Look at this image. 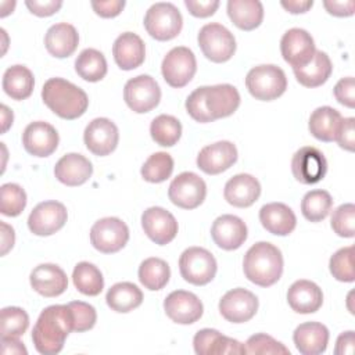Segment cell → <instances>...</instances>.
<instances>
[{"mask_svg": "<svg viewBox=\"0 0 355 355\" xmlns=\"http://www.w3.org/2000/svg\"><path fill=\"white\" fill-rule=\"evenodd\" d=\"M73 331V316L67 305L44 308L32 330V341L39 354L55 355L64 348L65 338Z\"/></svg>", "mask_w": 355, "mask_h": 355, "instance_id": "6da1fadb", "label": "cell"}, {"mask_svg": "<svg viewBox=\"0 0 355 355\" xmlns=\"http://www.w3.org/2000/svg\"><path fill=\"white\" fill-rule=\"evenodd\" d=\"M42 100L55 115L68 121L82 116L89 107L86 92L62 78H50L44 82Z\"/></svg>", "mask_w": 355, "mask_h": 355, "instance_id": "7a4b0ae2", "label": "cell"}, {"mask_svg": "<svg viewBox=\"0 0 355 355\" xmlns=\"http://www.w3.org/2000/svg\"><path fill=\"white\" fill-rule=\"evenodd\" d=\"M243 270L251 283L261 287L273 286L283 273V255L268 241L255 243L244 255Z\"/></svg>", "mask_w": 355, "mask_h": 355, "instance_id": "3957f363", "label": "cell"}, {"mask_svg": "<svg viewBox=\"0 0 355 355\" xmlns=\"http://www.w3.org/2000/svg\"><path fill=\"white\" fill-rule=\"evenodd\" d=\"M245 86L250 94L257 100L272 101L286 92L287 78L282 68L272 64H263L248 71Z\"/></svg>", "mask_w": 355, "mask_h": 355, "instance_id": "277c9868", "label": "cell"}, {"mask_svg": "<svg viewBox=\"0 0 355 355\" xmlns=\"http://www.w3.org/2000/svg\"><path fill=\"white\" fill-rule=\"evenodd\" d=\"M183 26V18L172 3H155L144 15V28L155 40L165 42L176 37Z\"/></svg>", "mask_w": 355, "mask_h": 355, "instance_id": "5b68a950", "label": "cell"}, {"mask_svg": "<svg viewBox=\"0 0 355 355\" xmlns=\"http://www.w3.org/2000/svg\"><path fill=\"white\" fill-rule=\"evenodd\" d=\"M202 54L212 62H226L236 51V39L233 33L218 22L204 25L197 36Z\"/></svg>", "mask_w": 355, "mask_h": 355, "instance_id": "8992f818", "label": "cell"}, {"mask_svg": "<svg viewBox=\"0 0 355 355\" xmlns=\"http://www.w3.org/2000/svg\"><path fill=\"white\" fill-rule=\"evenodd\" d=\"M215 257L202 247H189L179 258V270L182 277L194 284L205 286L216 275Z\"/></svg>", "mask_w": 355, "mask_h": 355, "instance_id": "52a82bcc", "label": "cell"}, {"mask_svg": "<svg viewBox=\"0 0 355 355\" xmlns=\"http://www.w3.org/2000/svg\"><path fill=\"white\" fill-rule=\"evenodd\" d=\"M128 240L129 229L126 223L115 216L101 218L90 229V243L103 254L118 252L126 245Z\"/></svg>", "mask_w": 355, "mask_h": 355, "instance_id": "ba28073f", "label": "cell"}, {"mask_svg": "<svg viewBox=\"0 0 355 355\" xmlns=\"http://www.w3.org/2000/svg\"><path fill=\"white\" fill-rule=\"evenodd\" d=\"M196 71V55L184 46H178L169 50L161 64V72L165 82L176 89L186 86L193 79Z\"/></svg>", "mask_w": 355, "mask_h": 355, "instance_id": "9c48e42d", "label": "cell"}, {"mask_svg": "<svg viewBox=\"0 0 355 355\" xmlns=\"http://www.w3.org/2000/svg\"><path fill=\"white\" fill-rule=\"evenodd\" d=\"M123 100L137 114L150 112L159 104L161 89L150 75H139L125 83Z\"/></svg>", "mask_w": 355, "mask_h": 355, "instance_id": "30bf717a", "label": "cell"}, {"mask_svg": "<svg viewBox=\"0 0 355 355\" xmlns=\"http://www.w3.org/2000/svg\"><path fill=\"white\" fill-rule=\"evenodd\" d=\"M207 196L205 182L194 172L179 173L169 184L168 197L179 208L194 209L202 204Z\"/></svg>", "mask_w": 355, "mask_h": 355, "instance_id": "8fae6325", "label": "cell"}, {"mask_svg": "<svg viewBox=\"0 0 355 355\" xmlns=\"http://www.w3.org/2000/svg\"><path fill=\"white\" fill-rule=\"evenodd\" d=\"M291 172L300 183L315 184L324 178L327 161L323 153L316 147L304 146L293 155Z\"/></svg>", "mask_w": 355, "mask_h": 355, "instance_id": "7c38bea8", "label": "cell"}, {"mask_svg": "<svg viewBox=\"0 0 355 355\" xmlns=\"http://www.w3.org/2000/svg\"><path fill=\"white\" fill-rule=\"evenodd\" d=\"M68 212L62 202L50 200L37 204L28 218V227L36 236H51L67 222Z\"/></svg>", "mask_w": 355, "mask_h": 355, "instance_id": "4fadbf2b", "label": "cell"}, {"mask_svg": "<svg viewBox=\"0 0 355 355\" xmlns=\"http://www.w3.org/2000/svg\"><path fill=\"white\" fill-rule=\"evenodd\" d=\"M280 51L284 61L294 69L309 64L316 49L312 36L305 29L291 28L282 36Z\"/></svg>", "mask_w": 355, "mask_h": 355, "instance_id": "5bb4252c", "label": "cell"}, {"mask_svg": "<svg viewBox=\"0 0 355 355\" xmlns=\"http://www.w3.org/2000/svg\"><path fill=\"white\" fill-rule=\"evenodd\" d=\"M258 311V298L254 293L237 287L229 290L219 301L220 315L232 323L251 320Z\"/></svg>", "mask_w": 355, "mask_h": 355, "instance_id": "9a60e30c", "label": "cell"}, {"mask_svg": "<svg viewBox=\"0 0 355 355\" xmlns=\"http://www.w3.org/2000/svg\"><path fill=\"white\" fill-rule=\"evenodd\" d=\"M119 140L116 125L108 118H96L85 129L83 141L90 153L98 157L111 154Z\"/></svg>", "mask_w": 355, "mask_h": 355, "instance_id": "2e32d148", "label": "cell"}, {"mask_svg": "<svg viewBox=\"0 0 355 355\" xmlns=\"http://www.w3.org/2000/svg\"><path fill=\"white\" fill-rule=\"evenodd\" d=\"M141 227L147 237L158 245L171 243L178 234L175 216L162 207H150L141 215Z\"/></svg>", "mask_w": 355, "mask_h": 355, "instance_id": "e0dca14e", "label": "cell"}, {"mask_svg": "<svg viewBox=\"0 0 355 355\" xmlns=\"http://www.w3.org/2000/svg\"><path fill=\"white\" fill-rule=\"evenodd\" d=\"M164 309L166 316L179 324H191L197 322L204 312L200 298L184 290H175L164 301Z\"/></svg>", "mask_w": 355, "mask_h": 355, "instance_id": "ac0fdd59", "label": "cell"}, {"mask_svg": "<svg viewBox=\"0 0 355 355\" xmlns=\"http://www.w3.org/2000/svg\"><path fill=\"white\" fill-rule=\"evenodd\" d=\"M202 100L207 112L212 121H216L232 115L239 108L240 93L229 83L202 86Z\"/></svg>", "mask_w": 355, "mask_h": 355, "instance_id": "d6986e66", "label": "cell"}, {"mask_svg": "<svg viewBox=\"0 0 355 355\" xmlns=\"http://www.w3.org/2000/svg\"><path fill=\"white\" fill-rule=\"evenodd\" d=\"M58 132L47 122H31L22 133V144L33 157H49L58 147Z\"/></svg>", "mask_w": 355, "mask_h": 355, "instance_id": "ffe728a7", "label": "cell"}, {"mask_svg": "<svg viewBox=\"0 0 355 355\" xmlns=\"http://www.w3.org/2000/svg\"><path fill=\"white\" fill-rule=\"evenodd\" d=\"M237 161V148L232 141L222 140L202 147L197 155V166L207 175H218Z\"/></svg>", "mask_w": 355, "mask_h": 355, "instance_id": "44dd1931", "label": "cell"}, {"mask_svg": "<svg viewBox=\"0 0 355 355\" xmlns=\"http://www.w3.org/2000/svg\"><path fill=\"white\" fill-rule=\"evenodd\" d=\"M211 237L222 250H237L247 240V226L236 215H220L212 223Z\"/></svg>", "mask_w": 355, "mask_h": 355, "instance_id": "7402d4cb", "label": "cell"}, {"mask_svg": "<svg viewBox=\"0 0 355 355\" xmlns=\"http://www.w3.org/2000/svg\"><path fill=\"white\" fill-rule=\"evenodd\" d=\"M194 352L197 355H222L245 354V347L240 341L226 337L215 329H201L193 338Z\"/></svg>", "mask_w": 355, "mask_h": 355, "instance_id": "603a6c76", "label": "cell"}, {"mask_svg": "<svg viewBox=\"0 0 355 355\" xmlns=\"http://www.w3.org/2000/svg\"><path fill=\"white\" fill-rule=\"evenodd\" d=\"M32 288L47 298L61 295L68 287V277L65 272L54 263L37 265L29 276Z\"/></svg>", "mask_w": 355, "mask_h": 355, "instance_id": "cb8c5ba5", "label": "cell"}, {"mask_svg": "<svg viewBox=\"0 0 355 355\" xmlns=\"http://www.w3.org/2000/svg\"><path fill=\"white\" fill-rule=\"evenodd\" d=\"M112 55L116 65L123 71L140 67L146 58V47L141 37L133 32L121 33L112 44Z\"/></svg>", "mask_w": 355, "mask_h": 355, "instance_id": "d4e9b609", "label": "cell"}, {"mask_svg": "<svg viewBox=\"0 0 355 355\" xmlns=\"http://www.w3.org/2000/svg\"><path fill=\"white\" fill-rule=\"evenodd\" d=\"M261 194V184L250 173H239L230 178L223 190L225 200L237 208L251 207Z\"/></svg>", "mask_w": 355, "mask_h": 355, "instance_id": "484cf974", "label": "cell"}, {"mask_svg": "<svg viewBox=\"0 0 355 355\" xmlns=\"http://www.w3.org/2000/svg\"><path fill=\"white\" fill-rule=\"evenodd\" d=\"M92 173V162L85 155L76 153L62 155L54 166V175L58 182L71 187L86 183Z\"/></svg>", "mask_w": 355, "mask_h": 355, "instance_id": "4316f807", "label": "cell"}, {"mask_svg": "<svg viewBox=\"0 0 355 355\" xmlns=\"http://www.w3.org/2000/svg\"><path fill=\"white\" fill-rule=\"evenodd\" d=\"M287 302L297 313H313L323 304V293L316 283L301 279L288 287Z\"/></svg>", "mask_w": 355, "mask_h": 355, "instance_id": "83f0119b", "label": "cell"}, {"mask_svg": "<svg viewBox=\"0 0 355 355\" xmlns=\"http://www.w3.org/2000/svg\"><path fill=\"white\" fill-rule=\"evenodd\" d=\"M293 340L300 354L319 355L327 348L329 330L319 322H305L297 326Z\"/></svg>", "mask_w": 355, "mask_h": 355, "instance_id": "f1b7e54d", "label": "cell"}, {"mask_svg": "<svg viewBox=\"0 0 355 355\" xmlns=\"http://www.w3.org/2000/svg\"><path fill=\"white\" fill-rule=\"evenodd\" d=\"M259 220L262 226L272 234L287 236L297 225L293 209L283 202H269L259 209Z\"/></svg>", "mask_w": 355, "mask_h": 355, "instance_id": "f546056e", "label": "cell"}, {"mask_svg": "<svg viewBox=\"0 0 355 355\" xmlns=\"http://www.w3.org/2000/svg\"><path fill=\"white\" fill-rule=\"evenodd\" d=\"M79 43V35L73 25L67 22L54 24L44 36L47 51L57 58H65L73 54Z\"/></svg>", "mask_w": 355, "mask_h": 355, "instance_id": "4dcf8cb0", "label": "cell"}, {"mask_svg": "<svg viewBox=\"0 0 355 355\" xmlns=\"http://www.w3.org/2000/svg\"><path fill=\"white\" fill-rule=\"evenodd\" d=\"M227 15L239 29L252 31L263 19V6L259 0H229Z\"/></svg>", "mask_w": 355, "mask_h": 355, "instance_id": "1f68e13d", "label": "cell"}, {"mask_svg": "<svg viewBox=\"0 0 355 355\" xmlns=\"http://www.w3.org/2000/svg\"><path fill=\"white\" fill-rule=\"evenodd\" d=\"M343 121L341 114L329 105H323L316 108L308 122V128L311 135L320 141H334L340 123Z\"/></svg>", "mask_w": 355, "mask_h": 355, "instance_id": "d6a6232c", "label": "cell"}, {"mask_svg": "<svg viewBox=\"0 0 355 355\" xmlns=\"http://www.w3.org/2000/svg\"><path fill=\"white\" fill-rule=\"evenodd\" d=\"M295 79L305 87H318L322 86L331 75L333 65L329 55L322 51L316 50L313 58L309 64L301 68H294Z\"/></svg>", "mask_w": 355, "mask_h": 355, "instance_id": "836d02e7", "label": "cell"}, {"mask_svg": "<svg viewBox=\"0 0 355 355\" xmlns=\"http://www.w3.org/2000/svg\"><path fill=\"white\" fill-rule=\"evenodd\" d=\"M1 85L6 94L12 100H25L33 92L35 78L25 65H12L6 69Z\"/></svg>", "mask_w": 355, "mask_h": 355, "instance_id": "e575fe53", "label": "cell"}, {"mask_svg": "<svg viewBox=\"0 0 355 355\" xmlns=\"http://www.w3.org/2000/svg\"><path fill=\"white\" fill-rule=\"evenodd\" d=\"M105 301L112 311L126 313L141 305L143 293L136 284L130 282H121L110 287Z\"/></svg>", "mask_w": 355, "mask_h": 355, "instance_id": "d590c367", "label": "cell"}, {"mask_svg": "<svg viewBox=\"0 0 355 355\" xmlns=\"http://www.w3.org/2000/svg\"><path fill=\"white\" fill-rule=\"evenodd\" d=\"M76 73L87 82H98L107 75V61L101 51L85 49L75 60Z\"/></svg>", "mask_w": 355, "mask_h": 355, "instance_id": "8d00e7d4", "label": "cell"}, {"mask_svg": "<svg viewBox=\"0 0 355 355\" xmlns=\"http://www.w3.org/2000/svg\"><path fill=\"white\" fill-rule=\"evenodd\" d=\"M171 277L169 265L157 257H151L144 259L139 266V280L140 283L151 290L157 291L166 286Z\"/></svg>", "mask_w": 355, "mask_h": 355, "instance_id": "74e56055", "label": "cell"}, {"mask_svg": "<svg viewBox=\"0 0 355 355\" xmlns=\"http://www.w3.org/2000/svg\"><path fill=\"white\" fill-rule=\"evenodd\" d=\"M72 280L79 293L85 295H98L104 288V279L100 269L90 262H79L72 272Z\"/></svg>", "mask_w": 355, "mask_h": 355, "instance_id": "f35d334b", "label": "cell"}, {"mask_svg": "<svg viewBox=\"0 0 355 355\" xmlns=\"http://www.w3.org/2000/svg\"><path fill=\"white\" fill-rule=\"evenodd\" d=\"M150 135L157 144L172 147L182 136V123L172 115L161 114L151 121Z\"/></svg>", "mask_w": 355, "mask_h": 355, "instance_id": "ab89813d", "label": "cell"}, {"mask_svg": "<svg viewBox=\"0 0 355 355\" xmlns=\"http://www.w3.org/2000/svg\"><path fill=\"white\" fill-rule=\"evenodd\" d=\"M333 207V198L326 190H311L301 201V212L309 222L323 220Z\"/></svg>", "mask_w": 355, "mask_h": 355, "instance_id": "60d3db41", "label": "cell"}, {"mask_svg": "<svg viewBox=\"0 0 355 355\" xmlns=\"http://www.w3.org/2000/svg\"><path fill=\"white\" fill-rule=\"evenodd\" d=\"M173 172V158L171 154L159 151L151 154L143 164L140 173L146 182L161 183L165 182Z\"/></svg>", "mask_w": 355, "mask_h": 355, "instance_id": "b9f144b4", "label": "cell"}, {"mask_svg": "<svg viewBox=\"0 0 355 355\" xmlns=\"http://www.w3.org/2000/svg\"><path fill=\"white\" fill-rule=\"evenodd\" d=\"M26 205V193L15 183H4L0 189V212L6 216H18Z\"/></svg>", "mask_w": 355, "mask_h": 355, "instance_id": "7bdbcfd3", "label": "cell"}, {"mask_svg": "<svg viewBox=\"0 0 355 355\" xmlns=\"http://www.w3.org/2000/svg\"><path fill=\"white\" fill-rule=\"evenodd\" d=\"M1 337H19L29 326L28 313L18 306H7L1 309Z\"/></svg>", "mask_w": 355, "mask_h": 355, "instance_id": "ee69618b", "label": "cell"}, {"mask_svg": "<svg viewBox=\"0 0 355 355\" xmlns=\"http://www.w3.org/2000/svg\"><path fill=\"white\" fill-rule=\"evenodd\" d=\"M330 273L338 282L351 283L355 280L354 273V247L348 245L336 251L329 262Z\"/></svg>", "mask_w": 355, "mask_h": 355, "instance_id": "f6af8a7d", "label": "cell"}, {"mask_svg": "<svg viewBox=\"0 0 355 355\" xmlns=\"http://www.w3.org/2000/svg\"><path fill=\"white\" fill-rule=\"evenodd\" d=\"M245 354H270V355H290V349L282 344L280 341L275 340L273 337L265 334V333H258L251 336L245 344Z\"/></svg>", "mask_w": 355, "mask_h": 355, "instance_id": "bcb514c9", "label": "cell"}, {"mask_svg": "<svg viewBox=\"0 0 355 355\" xmlns=\"http://www.w3.org/2000/svg\"><path fill=\"white\" fill-rule=\"evenodd\" d=\"M331 229L340 237H354L355 234V205L352 202L341 204L333 211Z\"/></svg>", "mask_w": 355, "mask_h": 355, "instance_id": "7dc6e473", "label": "cell"}, {"mask_svg": "<svg viewBox=\"0 0 355 355\" xmlns=\"http://www.w3.org/2000/svg\"><path fill=\"white\" fill-rule=\"evenodd\" d=\"M73 316V331L82 333L90 330L97 320V313L93 305L83 301H72L68 304Z\"/></svg>", "mask_w": 355, "mask_h": 355, "instance_id": "c3c4849f", "label": "cell"}, {"mask_svg": "<svg viewBox=\"0 0 355 355\" xmlns=\"http://www.w3.org/2000/svg\"><path fill=\"white\" fill-rule=\"evenodd\" d=\"M186 110L187 114L197 122L201 123H207V122H214L212 118L209 116V114L205 110L204 105V100H202V86L197 87L196 90H193L189 97L186 98Z\"/></svg>", "mask_w": 355, "mask_h": 355, "instance_id": "681fc988", "label": "cell"}, {"mask_svg": "<svg viewBox=\"0 0 355 355\" xmlns=\"http://www.w3.org/2000/svg\"><path fill=\"white\" fill-rule=\"evenodd\" d=\"M334 97L336 100L348 107V108H354L355 107V82L352 76H347L340 79L336 86H334Z\"/></svg>", "mask_w": 355, "mask_h": 355, "instance_id": "f907efd6", "label": "cell"}, {"mask_svg": "<svg viewBox=\"0 0 355 355\" xmlns=\"http://www.w3.org/2000/svg\"><path fill=\"white\" fill-rule=\"evenodd\" d=\"M355 119L351 118H343L340 128L336 135V140L338 146L347 151H354L355 147V129H354Z\"/></svg>", "mask_w": 355, "mask_h": 355, "instance_id": "816d5d0a", "label": "cell"}, {"mask_svg": "<svg viewBox=\"0 0 355 355\" xmlns=\"http://www.w3.org/2000/svg\"><path fill=\"white\" fill-rule=\"evenodd\" d=\"M189 12L197 18L211 17L219 7L218 0H184Z\"/></svg>", "mask_w": 355, "mask_h": 355, "instance_id": "f5cc1de1", "label": "cell"}, {"mask_svg": "<svg viewBox=\"0 0 355 355\" xmlns=\"http://www.w3.org/2000/svg\"><path fill=\"white\" fill-rule=\"evenodd\" d=\"M25 6L32 14L37 17H49L61 8L62 1L61 0H26Z\"/></svg>", "mask_w": 355, "mask_h": 355, "instance_id": "db71d44e", "label": "cell"}, {"mask_svg": "<svg viewBox=\"0 0 355 355\" xmlns=\"http://www.w3.org/2000/svg\"><path fill=\"white\" fill-rule=\"evenodd\" d=\"M94 12L103 18H114L121 14L125 7V0H107V1H92Z\"/></svg>", "mask_w": 355, "mask_h": 355, "instance_id": "11a10c76", "label": "cell"}, {"mask_svg": "<svg viewBox=\"0 0 355 355\" xmlns=\"http://www.w3.org/2000/svg\"><path fill=\"white\" fill-rule=\"evenodd\" d=\"M324 8L329 14L334 17H349L354 14L355 10V1L347 0V1H336V0H324L323 1Z\"/></svg>", "mask_w": 355, "mask_h": 355, "instance_id": "9f6ffc18", "label": "cell"}, {"mask_svg": "<svg viewBox=\"0 0 355 355\" xmlns=\"http://www.w3.org/2000/svg\"><path fill=\"white\" fill-rule=\"evenodd\" d=\"M354 344H355V334L352 330L344 331L338 336L337 343H336V349L334 352L337 355H344V354H354Z\"/></svg>", "mask_w": 355, "mask_h": 355, "instance_id": "6f0895ef", "label": "cell"}, {"mask_svg": "<svg viewBox=\"0 0 355 355\" xmlns=\"http://www.w3.org/2000/svg\"><path fill=\"white\" fill-rule=\"evenodd\" d=\"M280 6L291 14H302V12H306L313 6V1L312 0H282Z\"/></svg>", "mask_w": 355, "mask_h": 355, "instance_id": "680465c9", "label": "cell"}, {"mask_svg": "<svg viewBox=\"0 0 355 355\" xmlns=\"http://www.w3.org/2000/svg\"><path fill=\"white\" fill-rule=\"evenodd\" d=\"M1 352L7 354H24L26 355L28 351L18 340V337H1Z\"/></svg>", "mask_w": 355, "mask_h": 355, "instance_id": "91938a15", "label": "cell"}, {"mask_svg": "<svg viewBox=\"0 0 355 355\" xmlns=\"http://www.w3.org/2000/svg\"><path fill=\"white\" fill-rule=\"evenodd\" d=\"M0 227H1V255H6L14 245L15 234H14V229L6 222H0Z\"/></svg>", "mask_w": 355, "mask_h": 355, "instance_id": "94428289", "label": "cell"}, {"mask_svg": "<svg viewBox=\"0 0 355 355\" xmlns=\"http://www.w3.org/2000/svg\"><path fill=\"white\" fill-rule=\"evenodd\" d=\"M12 111L7 107V105H4V104H1V122H3V128H1V132L3 133H6L7 132V129L12 125Z\"/></svg>", "mask_w": 355, "mask_h": 355, "instance_id": "6125c7cd", "label": "cell"}, {"mask_svg": "<svg viewBox=\"0 0 355 355\" xmlns=\"http://www.w3.org/2000/svg\"><path fill=\"white\" fill-rule=\"evenodd\" d=\"M0 17L3 18V17H6V15H8L10 12H12V10H14V7H15V1H1L0 3Z\"/></svg>", "mask_w": 355, "mask_h": 355, "instance_id": "be15d7a7", "label": "cell"}]
</instances>
